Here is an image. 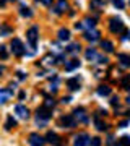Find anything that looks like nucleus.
<instances>
[{
	"label": "nucleus",
	"instance_id": "20",
	"mask_svg": "<svg viewBox=\"0 0 130 146\" xmlns=\"http://www.w3.org/2000/svg\"><path fill=\"white\" fill-rule=\"evenodd\" d=\"M41 63L44 65V67H52V65L55 63V57H54V55H46V57L42 58Z\"/></svg>",
	"mask_w": 130,
	"mask_h": 146
},
{
	"label": "nucleus",
	"instance_id": "11",
	"mask_svg": "<svg viewBox=\"0 0 130 146\" xmlns=\"http://www.w3.org/2000/svg\"><path fill=\"white\" fill-rule=\"evenodd\" d=\"M67 10H68L67 0H59L57 5H55V8H54V13H57V15H62V13H65Z\"/></svg>",
	"mask_w": 130,
	"mask_h": 146
},
{
	"label": "nucleus",
	"instance_id": "2",
	"mask_svg": "<svg viewBox=\"0 0 130 146\" xmlns=\"http://www.w3.org/2000/svg\"><path fill=\"white\" fill-rule=\"evenodd\" d=\"M10 47H11V52H13V55H16V57H21V55H25V46H23V42H21L18 37L11 39Z\"/></svg>",
	"mask_w": 130,
	"mask_h": 146
},
{
	"label": "nucleus",
	"instance_id": "43",
	"mask_svg": "<svg viewBox=\"0 0 130 146\" xmlns=\"http://www.w3.org/2000/svg\"><path fill=\"white\" fill-rule=\"evenodd\" d=\"M5 2H7V0H0V7H3V5H5Z\"/></svg>",
	"mask_w": 130,
	"mask_h": 146
},
{
	"label": "nucleus",
	"instance_id": "45",
	"mask_svg": "<svg viewBox=\"0 0 130 146\" xmlns=\"http://www.w3.org/2000/svg\"><path fill=\"white\" fill-rule=\"evenodd\" d=\"M11 2H15V0H11Z\"/></svg>",
	"mask_w": 130,
	"mask_h": 146
},
{
	"label": "nucleus",
	"instance_id": "25",
	"mask_svg": "<svg viewBox=\"0 0 130 146\" xmlns=\"http://www.w3.org/2000/svg\"><path fill=\"white\" fill-rule=\"evenodd\" d=\"M111 91H112V89H111L109 86H106V84H103V86H99V88H98V94H99V96H109Z\"/></svg>",
	"mask_w": 130,
	"mask_h": 146
},
{
	"label": "nucleus",
	"instance_id": "9",
	"mask_svg": "<svg viewBox=\"0 0 130 146\" xmlns=\"http://www.w3.org/2000/svg\"><path fill=\"white\" fill-rule=\"evenodd\" d=\"M75 146H86L89 145V136L86 133H80V135L75 136V141H73Z\"/></svg>",
	"mask_w": 130,
	"mask_h": 146
},
{
	"label": "nucleus",
	"instance_id": "34",
	"mask_svg": "<svg viewBox=\"0 0 130 146\" xmlns=\"http://www.w3.org/2000/svg\"><path fill=\"white\" fill-rule=\"evenodd\" d=\"M119 143H120V145H129V143H130V138H129V136H122Z\"/></svg>",
	"mask_w": 130,
	"mask_h": 146
},
{
	"label": "nucleus",
	"instance_id": "15",
	"mask_svg": "<svg viewBox=\"0 0 130 146\" xmlns=\"http://www.w3.org/2000/svg\"><path fill=\"white\" fill-rule=\"evenodd\" d=\"M29 145H34V146H41V145H44V138L42 136H39L37 133H33L31 136H29Z\"/></svg>",
	"mask_w": 130,
	"mask_h": 146
},
{
	"label": "nucleus",
	"instance_id": "33",
	"mask_svg": "<svg viewBox=\"0 0 130 146\" xmlns=\"http://www.w3.org/2000/svg\"><path fill=\"white\" fill-rule=\"evenodd\" d=\"M89 145L91 146H99L101 145V140H99V138H89Z\"/></svg>",
	"mask_w": 130,
	"mask_h": 146
},
{
	"label": "nucleus",
	"instance_id": "35",
	"mask_svg": "<svg viewBox=\"0 0 130 146\" xmlns=\"http://www.w3.org/2000/svg\"><path fill=\"white\" fill-rule=\"evenodd\" d=\"M111 104L114 106V107H117V106H119V98H117V96H114V98L111 99Z\"/></svg>",
	"mask_w": 130,
	"mask_h": 146
},
{
	"label": "nucleus",
	"instance_id": "17",
	"mask_svg": "<svg viewBox=\"0 0 130 146\" xmlns=\"http://www.w3.org/2000/svg\"><path fill=\"white\" fill-rule=\"evenodd\" d=\"M80 44L78 42H75V44H70V46L67 47V50H65V54H72V55H77L78 52H80Z\"/></svg>",
	"mask_w": 130,
	"mask_h": 146
},
{
	"label": "nucleus",
	"instance_id": "38",
	"mask_svg": "<svg viewBox=\"0 0 130 146\" xmlns=\"http://www.w3.org/2000/svg\"><path fill=\"white\" fill-rule=\"evenodd\" d=\"M16 75H18V78H20V80H25V78H26V75H25L23 72H18Z\"/></svg>",
	"mask_w": 130,
	"mask_h": 146
},
{
	"label": "nucleus",
	"instance_id": "32",
	"mask_svg": "<svg viewBox=\"0 0 130 146\" xmlns=\"http://www.w3.org/2000/svg\"><path fill=\"white\" fill-rule=\"evenodd\" d=\"M0 58H8V52H7V47L5 46H0Z\"/></svg>",
	"mask_w": 130,
	"mask_h": 146
},
{
	"label": "nucleus",
	"instance_id": "12",
	"mask_svg": "<svg viewBox=\"0 0 130 146\" xmlns=\"http://www.w3.org/2000/svg\"><path fill=\"white\" fill-rule=\"evenodd\" d=\"M11 96H13V89H11V88L0 89V104H5V102L10 99Z\"/></svg>",
	"mask_w": 130,
	"mask_h": 146
},
{
	"label": "nucleus",
	"instance_id": "30",
	"mask_svg": "<svg viewBox=\"0 0 130 146\" xmlns=\"http://www.w3.org/2000/svg\"><path fill=\"white\" fill-rule=\"evenodd\" d=\"M122 88H124L125 91H129L130 89V76L129 75H125L124 80H122Z\"/></svg>",
	"mask_w": 130,
	"mask_h": 146
},
{
	"label": "nucleus",
	"instance_id": "14",
	"mask_svg": "<svg viewBox=\"0 0 130 146\" xmlns=\"http://www.w3.org/2000/svg\"><path fill=\"white\" fill-rule=\"evenodd\" d=\"M67 86H68L70 91H78V89H80V78L75 76V78L67 80Z\"/></svg>",
	"mask_w": 130,
	"mask_h": 146
},
{
	"label": "nucleus",
	"instance_id": "37",
	"mask_svg": "<svg viewBox=\"0 0 130 146\" xmlns=\"http://www.w3.org/2000/svg\"><path fill=\"white\" fill-rule=\"evenodd\" d=\"M127 125H129V120H122V122L119 123V127H120V128H125Z\"/></svg>",
	"mask_w": 130,
	"mask_h": 146
},
{
	"label": "nucleus",
	"instance_id": "36",
	"mask_svg": "<svg viewBox=\"0 0 130 146\" xmlns=\"http://www.w3.org/2000/svg\"><path fill=\"white\" fill-rule=\"evenodd\" d=\"M36 2H39V3H42V5H46V7H49L52 3V0H36Z\"/></svg>",
	"mask_w": 130,
	"mask_h": 146
},
{
	"label": "nucleus",
	"instance_id": "28",
	"mask_svg": "<svg viewBox=\"0 0 130 146\" xmlns=\"http://www.w3.org/2000/svg\"><path fill=\"white\" fill-rule=\"evenodd\" d=\"M112 5H114L117 10H124L125 8V0H112Z\"/></svg>",
	"mask_w": 130,
	"mask_h": 146
},
{
	"label": "nucleus",
	"instance_id": "22",
	"mask_svg": "<svg viewBox=\"0 0 130 146\" xmlns=\"http://www.w3.org/2000/svg\"><path fill=\"white\" fill-rule=\"evenodd\" d=\"M20 15L21 16H26V18H31L33 16V11L29 7H26V5H21L20 7Z\"/></svg>",
	"mask_w": 130,
	"mask_h": 146
},
{
	"label": "nucleus",
	"instance_id": "23",
	"mask_svg": "<svg viewBox=\"0 0 130 146\" xmlns=\"http://www.w3.org/2000/svg\"><path fill=\"white\" fill-rule=\"evenodd\" d=\"M85 57H86V60H89V62H94L96 57H98V52H96L94 49H88L86 54H85Z\"/></svg>",
	"mask_w": 130,
	"mask_h": 146
},
{
	"label": "nucleus",
	"instance_id": "7",
	"mask_svg": "<svg viewBox=\"0 0 130 146\" xmlns=\"http://www.w3.org/2000/svg\"><path fill=\"white\" fill-rule=\"evenodd\" d=\"M36 117L37 119H42V120H49L52 117V109H47V107H39L36 110Z\"/></svg>",
	"mask_w": 130,
	"mask_h": 146
},
{
	"label": "nucleus",
	"instance_id": "10",
	"mask_svg": "<svg viewBox=\"0 0 130 146\" xmlns=\"http://www.w3.org/2000/svg\"><path fill=\"white\" fill-rule=\"evenodd\" d=\"M44 143H51V145H60V136L54 131H47L46 138H44Z\"/></svg>",
	"mask_w": 130,
	"mask_h": 146
},
{
	"label": "nucleus",
	"instance_id": "6",
	"mask_svg": "<svg viewBox=\"0 0 130 146\" xmlns=\"http://www.w3.org/2000/svg\"><path fill=\"white\" fill-rule=\"evenodd\" d=\"M99 36H101V33L98 31V29H94V28H91V29H86L83 34V37L86 39V41H91V42H96L99 41Z\"/></svg>",
	"mask_w": 130,
	"mask_h": 146
},
{
	"label": "nucleus",
	"instance_id": "31",
	"mask_svg": "<svg viewBox=\"0 0 130 146\" xmlns=\"http://www.w3.org/2000/svg\"><path fill=\"white\" fill-rule=\"evenodd\" d=\"M54 106H55V101L51 99V98H46V101H44V107H47V109H54Z\"/></svg>",
	"mask_w": 130,
	"mask_h": 146
},
{
	"label": "nucleus",
	"instance_id": "16",
	"mask_svg": "<svg viewBox=\"0 0 130 146\" xmlns=\"http://www.w3.org/2000/svg\"><path fill=\"white\" fill-rule=\"evenodd\" d=\"M117 58H119L120 65H122L124 68L130 67V55H129V54H119V55H117Z\"/></svg>",
	"mask_w": 130,
	"mask_h": 146
},
{
	"label": "nucleus",
	"instance_id": "41",
	"mask_svg": "<svg viewBox=\"0 0 130 146\" xmlns=\"http://www.w3.org/2000/svg\"><path fill=\"white\" fill-rule=\"evenodd\" d=\"M75 28H77V29H83V26H81V23H77V25H75Z\"/></svg>",
	"mask_w": 130,
	"mask_h": 146
},
{
	"label": "nucleus",
	"instance_id": "40",
	"mask_svg": "<svg viewBox=\"0 0 130 146\" xmlns=\"http://www.w3.org/2000/svg\"><path fill=\"white\" fill-rule=\"evenodd\" d=\"M122 33H124V36H122V39H124V41H127V39H129V31H125V29H124Z\"/></svg>",
	"mask_w": 130,
	"mask_h": 146
},
{
	"label": "nucleus",
	"instance_id": "44",
	"mask_svg": "<svg viewBox=\"0 0 130 146\" xmlns=\"http://www.w3.org/2000/svg\"><path fill=\"white\" fill-rule=\"evenodd\" d=\"M2 72H3V68H2V67H0V75H2Z\"/></svg>",
	"mask_w": 130,
	"mask_h": 146
},
{
	"label": "nucleus",
	"instance_id": "42",
	"mask_svg": "<svg viewBox=\"0 0 130 146\" xmlns=\"http://www.w3.org/2000/svg\"><path fill=\"white\" fill-rule=\"evenodd\" d=\"M107 143H109V145H114V138H112V136H111L109 140H107Z\"/></svg>",
	"mask_w": 130,
	"mask_h": 146
},
{
	"label": "nucleus",
	"instance_id": "19",
	"mask_svg": "<svg viewBox=\"0 0 130 146\" xmlns=\"http://www.w3.org/2000/svg\"><path fill=\"white\" fill-rule=\"evenodd\" d=\"M94 125H96V128H98L99 131H104V130H107V125H106V123H104L103 120L99 119L98 115L94 117Z\"/></svg>",
	"mask_w": 130,
	"mask_h": 146
},
{
	"label": "nucleus",
	"instance_id": "3",
	"mask_svg": "<svg viewBox=\"0 0 130 146\" xmlns=\"http://www.w3.org/2000/svg\"><path fill=\"white\" fill-rule=\"evenodd\" d=\"M109 29H111V33H114V34H119V33H122V31L125 29L122 20H120V18H111V21H109Z\"/></svg>",
	"mask_w": 130,
	"mask_h": 146
},
{
	"label": "nucleus",
	"instance_id": "5",
	"mask_svg": "<svg viewBox=\"0 0 130 146\" xmlns=\"http://www.w3.org/2000/svg\"><path fill=\"white\" fill-rule=\"evenodd\" d=\"M59 123H60L62 128H73L77 125V120L73 119V115H63V117H60Z\"/></svg>",
	"mask_w": 130,
	"mask_h": 146
},
{
	"label": "nucleus",
	"instance_id": "24",
	"mask_svg": "<svg viewBox=\"0 0 130 146\" xmlns=\"http://www.w3.org/2000/svg\"><path fill=\"white\" fill-rule=\"evenodd\" d=\"M101 47L106 52H114V44L111 41H101Z\"/></svg>",
	"mask_w": 130,
	"mask_h": 146
},
{
	"label": "nucleus",
	"instance_id": "29",
	"mask_svg": "<svg viewBox=\"0 0 130 146\" xmlns=\"http://www.w3.org/2000/svg\"><path fill=\"white\" fill-rule=\"evenodd\" d=\"M106 5V0H91V7L93 8H101Z\"/></svg>",
	"mask_w": 130,
	"mask_h": 146
},
{
	"label": "nucleus",
	"instance_id": "26",
	"mask_svg": "<svg viewBox=\"0 0 130 146\" xmlns=\"http://www.w3.org/2000/svg\"><path fill=\"white\" fill-rule=\"evenodd\" d=\"M15 127H16V120L10 115V117L7 119V122H5V128H7V130H13Z\"/></svg>",
	"mask_w": 130,
	"mask_h": 146
},
{
	"label": "nucleus",
	"instance_id": "18",
	"mask_svg": "<svg viewBox=\"0 0 130 146\" xmlns=\"http://www.w3.org/2000/svg\"><path fill=\"white\" fill-rule=\"evenodd\" d=\"M59 41H68L70 39V31H68L67 28H62V29H59Z\"/></svg>",
	"mask_w": 130,
	"mask_h": 146
},
{
	"label": "nucleus",
	"instance_id": "1",
	"mask_svg": "<svg viewBox=\"0 0 130 146\" xmlns=\"http://www.w3.org/2000/svg\"><path fill=\"white\" fill-rule=\"evenodd\" d=\"M26 39H28V42H29V46L33 49V54H34L36 52V47H37V39H39V29H37V26L29 28V31L26 33Z\"/></svg>",
	"mask_w": 130,
	"mask_h": 146
},
{
	"label": "nucleus",
	"instance_id": "27",
	"mask_svg": "<svg viewBox=\"0 0 130 146\" xmlns=\"http://www.w3.org/2000/svg\"><path fill=\"white\" fill-rule=\"evenodd\" d=\"M10 33H13V29H11L10 26H7V25H2V26H0V36H7V34H10Z\"/></svg>",
	"mask_w": 130,
	"mask_h": 146
},
{
	"label": "nucleus",
	"instance_id": "4",
	"mask_svg": "<svg viewBox=\"0 0 130 146\" xmlns=\"http://www.w3.org/2000/svg\"><path fill=\"white\" fill-rule=\"evenodd\" d=\"M73 119L77 120L78 123H88L89 119H88V114L83 107H78V109L73 110Z\"/></svg>",
	"mask_w": 130,
	"mask_h": 146
},
{
	"label": "nucleus",
	"instance_id": "13",
	"mask_svg": "<svg viewBox=\"0 0 130 146\" xmlns=\"http://www.w3.org/2000/svg\"><path fill=\"white\" fill-rule=\"evenodd\" d=\"M63 67H65L67 72H73L75 68L80 67V60H78V58H72V60H68V62L65 60V62H63Z\"/></svg>",
	"mask_w": 130,
	"mask_h": 146
},
{
	"label": "nucleus",
	"instance_id": "8",
	"mask_svg": "<svg viewBox=\"0 0 130 146\" xmlns=\"http://www.w3.org/2000/svg\"><path fill=\"white\" fill-rule=\"evenodd\" d=\"M15 114L20 117V119H23V120H28L29 119V110H28V107H25L23 104H18L15 107Z\"/></svg>",
	"mask_w": 130,
	"mask_h": 146
},
{
	"label": "nucleus",
	"instance_id": "21",
	"mask_svg": "<svg viewBox=\"0 0 130 146\" xmlns=\"http://www.w3.org/2000/svg\"><path fill=\"white\" fill-rule=\"evenodd\" d=\"M94 20L93 18H85L83 21H81V26H83V29H91V28H94Z\"/></svg>",
	"mask_w": 130,
	"mask_h": 146
},
{
	"label": "nucleus",
	"instance_id": "39",
	"mask_svg": "<svg viewBox=\"0 0 130 146\" xmlns=\"http://www.w3.org/2000/svg\"><path fill=\"white\" fill-rule=\"evenodd\" d=\"M70 101H72V98H70V96H67V98H63V99H62V102H63V104H68Z\"/></svg>",
	"mask_w": 130,
	"mask_h": 146
}]
</instances>
